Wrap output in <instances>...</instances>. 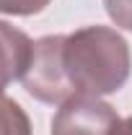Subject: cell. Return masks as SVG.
<instances>
[{
    "label": "cell",
    "instance_id": "obj_6",
    "mask_svg": "<svg viewBox=\"0 0 132 135\" xmlns=\"http://www.w3.org/2000/svg\"><path fill=\"white\" fill-rule=\"evenodd\" d=\"M52 0H0V13L5 16H36Z\"/></svg>",
    "mask_w": 132,
    "mask_h": 135
},
{
    "label": "cell",
    "instance_id": "obj_4",
    "mask_svg": "<svg viewBox=\"0 0 132 135\" xmlns=\"http://www.w3.org/2000/svg\"><path fill=\"white\" fill-rule=\"evenodd\" d=\"M31 52H34V42L26 34L5 21H0V94L16 78H23L26 68L31 62Z\"/></svg>",
    "mask_w": 132,
    "mask_h": 135
},
{
    "label": "cell",
    "instance_id": "obj_1",
    "mask_svg": "<svg viewBox=\"0 0 132 135\" xmlns=\"http://www.w3.org/2000/svg\"><path fill=\"white\" fill-rule=\"evenodd\" d=\"M62 62L78 96H106L130 81V44L116 29L83 26L65 34Z\"/></svg>",
    "mask_w": 132,
    "mask_h": 135
},
{
    "label": "cell",
    "instance_id": "obj_5",
    "mask_svg": "<svg viewBox=\"0 0 132 135\" xmlns=\"http://www.w3.org/2000/svg\"><path fill=\"white\" fill-rule=\"evenodd\" d=\"M0 135H31V119L16 99L0 94Z\"/></svg>",
    "mask_w": 132,
    "mask_h": 135
},
{
    "label": "cell",
    "instance_id": "obj_3",
    "mask_svg": "<svg viewBox=\"0 0 132 135\" xmlns=\"http://www.w3.org/2000/svg\"><path fill=\"white\" fill-rule=\"evenodd\" d=\"M119 114L99 96H75L65 101L52 119V135H111Z\"/></svg>",
    "mask_w": 132,
    "mask_h": 135
},
{
    "label": "cell",
    "instance_id": "obj_2",
    "mask_svg": "<svg viewBox=\"0 0 132 135\" xmlns=\"http://www.w3.org/2000/svg\"><path fill=\"white\" fill-rule=\"evenodd\" d=\"M62 47H65V34H49L34 42L31 62L26 68L21 83L26 88V94H31L42 104L62 107L65 101L78 96L65 73Z\"/></svg>",
    "mask_w": 132,
    "mask_h": 135
},
{
    "label": "cell",
    "instance_id": "obj_7",
    "mask_svg": "<svg viewBox=\"0 0 132 135\" xmlns=\"http://www.w3.org/2000/svg\"><path fill=\"white\" fill-rule=\"evenodd\" d=\"M104 8L119 29L132 31V0H104Z\"/></svg>",
    "mask_w": 132,
    "mask_h": 135
},
{
    "label": "cell",
    "instance_id": "obj_8",
    "mask_svg": "<svg viewBox=\"0 0 132 135\" xmlns=\"http://www.w3.org/2000/svg\"><path fill=\"white\" fill-rule=\"evenodd\" d=\"M111 135H132V117L119 119V125L114 127V133H111Z\"/></svg>",
    "mask_w": 132,
    "mask_h": 135
}]
</instances>
